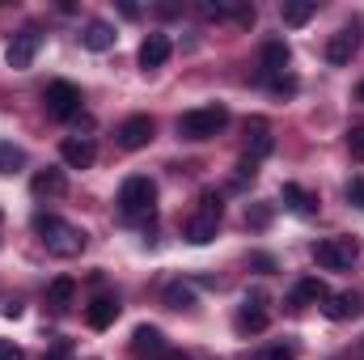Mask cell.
Wrapping results in <instances>:
<instances>
[{
  "instance_id": "1",
  "label": "cell",
  "mask_w": 364,
  "mask_h": 360,
  "mask_svg": "<svg viewBox=\"0 0 364 360\" xmlns=\"http://www.w3.org/2000/svg\"><path fill=\"white\" fill-rule=\"evenodd\" d=\"M34 233L43 238V246H47L55 259H77V255L85 250V242H90L85 229H77V225H68V221H60V216H34Z\"/></svg>"
},
{
  "instance_id": "2",
  "label": "cell",
  "mask_w": 364,
  "mask_h": 360,
  "mask_svg": "<svg viewBox=\"0 0 364 360\" xmlns=\"http://www.w3.org/2000/svg\"><path fill=\"white\" fill-rule=\"evenodd\" d=\"M157 208V182L144 179V174H132V179L119 186V212L127 221H140V216H153Z\"/></svg>"
},
{
  "instance_id": "31",
  "label": "cell",
  "mask_w": 364,
  "mask_h": 360,
  "mask_svg": "<svg viewBox=\"0 0 364 360\" xmlns=\"http://www.w3.org/2000/svg\"><path fill=\"white\" fill-rule=\"evenodd\" d=\"M267 360H292V348H275V352H267Z\"/></svg>"
},
{
  "instance_id": "15",
  "label": "cell",
  "mask_w": 364,
  "mask_h": 360,
  "mask_svg": "<svg viewBox=\"0 0 364 360\" xmlns=\"http://www.w3.org/2000/svg\"><path fill=\"white\" fill-rule=\"evenodd\" d=\"M114 318H119V301L114 297H93L90 305H85V322H90L93 331L114 327Z\"/></svg>"
},
{
  "instance_id": "29",
  "label": "cell",
  "mask_w": 364,
  "mask_h": 360,
  "mask_svg": "<svg viewBox=\"0 0 364 360\" xmlns=\"http://www.w3.org/2000/svg\"><path fill=\"white\" fill-rule=\"evenodd\" d=\"M0 360H26V356H21L17 344H4V339H0Z\"/></svg>"
},
{
  "instance_id": "24",
  "label": "cell",
  "mask_w": 364,
  "mask_h": 360,
  "mask_svg": "<svg viewBox=\"0 0 364 360\" xmlns=\"http://www.w3.org/2000/svg\"><path fill=\"white\" fill-rule=\"evenodd\" d=\"M26 166V153L13 144V140H0V174H13V170H21Z\"/></svg>"
},
{
  "instance_id": "13",
  "label": "cell",
  "mask_w": 364,
  "mask_h": 360,
  "mask_svg": "<svg viewBox=\"0 0 364 360\" xmlns=\"http://www.w3.org/2000/svg\"><path fill=\"white\" fill-rule=\"evenodd\" d=\"M60 157H64V166L68 170H90L93 166V157H97V149H93V140H64L60 144Z\"/></svg>"
},
{
  "instance_id": "8",
  "label": "cell",
  "mask_w": 364,
  "mask_h": 360,
  "mask_svg": "<svg viewBox=\"0 0 364 360\" xmlns=\"http://www.w3.org/2000/svg\"><path fill=\"white\" fill-rule=\"evenodd\" d=\"M153 132H157V123H153L149 115H132V119L119 123V144H123L127 153H136V149H144V144L153 140Z\"/></svg>"
},
{
  "instance_id": "14",
  "label": "cell",
  "mask_w": 364,
  "mask_h": 360,
  "mask_svg": "<svg viewBox=\"0 0 364 360\" xmlns=\"http://www.w3.org/2000/svg\"><path fill=\"white\" fill-rule=\"evenodd\" d=\"M279 199H284V208H292L296 216H314V212H318V195H309L301 182H284Z\"/></svg>"
},
{
  "instance_id": "26",
  "label": "cell",
  "mask_w": 364,
  "mask_h": 360,
  "mask_svg": "<svg viewBox=\"0 0 364 360\" xmlns=\"http://www.w3.org/2000/svg\"><path fill=\"white\" fill-rule=\"evenodd\" d=\"M348 203L364 212V174H352V179H348Z\"/></svg>"
},
{
  "instance_id": "18",
  "label": "cell",
  "mask_w": 364,
  "mask_h": 360,
  "mask_svg": "<svg viewBox=\"0 0 364 360\" xmlns=\"http://www.w3.org/2000/svg\"><path fill=\"white\" fill-rule=\"evenodd\" d=\"M288 60H292V51H288V43H284V38L263 43V77H284Z\"/></svg>"
},
{
  "instance_id": "7",
  "label": "cell",
  "mask_w": 364,
  "mask_h": 360,
  "mask_svg": "<svg viewBox=\"0 0 364 360\" xmlns=\"http://www.w3.org/2000/svg\"><path fill=\"white\" fill-rule=\"evenodd\" d=\"M38 47H43V34L38 30H21V34H13L9 38V47H4V60H9V68H30L34 64V55H38Z\"/></svg>"
},
{
  "instance_id": "3",
  "label": "cell",
  "mask_w": 364,
  "mask_h": 360,
  "mask_svg": "<svg viewBox=\"0 0 364 360\" xmlns=\"http://www.w3.org/2000/svg\"><path fill=\"white\" fill-rule=\"evenodd\" d=\"M229 127V110L225 106H199V110H186L178 119V136L186 140H212Z\"/></svg>"
},
{
  "instance_id": "16",
  "label": "cell",
  "mask_w": 364,
  "mask_h": 360,
  "mask_svg": "<svg viewBox=\"0 0 364 360\" xmlns=\"http://www.w3.org/2000/svg\"><path fill=\"white\" fill-rule=\"evenodd\" d=\"M81 47H85V51H97V55L110 51V47H114V26L102 21V17H93L90 26H85V34H81Z\"/></svg>"
},
{
  "instance_id": "10",
  "label": "cell",
  "mask_w": 364,
  "mask_h": 360,
  "mask_svg": "<svg viewBox=\"0 0 364 360\" xmlns=\"http://www.w3.org/2000/svg\"><path fill=\"white\" fill-rule=\"evenodd\" d=\"M170 55H174V43H170V34H161V30L140 43V68H166Z\"/></svg>"
},
{
  "instance_id": "11",
  "label": "cell",
  "mask_w": 364,
  "mask_h": 360,
  "mask_svg": "<svg viewBox=\"0 0 364 360\" xmlns=\"http://www.w3.org/2000/svg\"><path fill=\"white\" fill-rule=\"evenodd\" d=\"M132 352H136V356H157V360H161L170 348H166V335H161L157 327H149V322H144V327H136V331H132Z\"/></svg>"
},
{
  "instance_id": "4",
  "label": "cell",
  "mask_w": 364,
  "mask_h": 360,
  "mask_svg": "<svg viewBox=\"0 0 364 360\" xmlns=\"http://www.w3.org/2000/svg\"><path fill=\"white\" fill-rule=\"evenodd\" d=\"M356 259H360V246L352 238H322L314 246V263L326 271H343V268H352Z\"/></svg>"
},
{
  "instance_id": "6",
  "label": "cell",
  "mask_w": 364,
  "mask_h": 360,
  "mask_svg": "<svg viewBox=\"0 0 364 360\" xmlns=\"http://www.w3.org/2000/svg\"><path fill=\"white\" fill-rule=\"evenodd\" d=\"M43 102H47V115L51 119H73L81 110V90L73 81H51L47 93H43Z\"/></svg>"
},
{
  "instance_id": "20",
  "label": "cell",
  "mask_w": 364,
  "mask_h": 360,
  "mask_svg": "<svg viewBox=\"0 0 364 360\" xmlns=\"http://www.w3.org/2000/svg\"><path fill=\"white\" fill-rule=\"evenodd\" d=\"M73 297H77V280H73V275L51 280V288H47V305H51V309H60V314H64V309L73 305Z\"/></svg>"
},
{
  "instance_id": "33",
  "label": "cell",
  "mask_w": 364,
  "mask_h": 360,
  "mask_svg": "<svg viewBox=\"0 0 364 360\" xmlns=\"http://www.w3.org/2000/svg\"><path fill=\"white\" fill-rule=\"evenodd\" d=\"M356 97H360V102H364V85H360V90H356Z\"/></svg>"
},
{
  "instance_id": "5",
  "label": "cell",
  "mask_w": 364,
  "mask_h": 360,
  "mask_svg": "<svg viewBox=\"0 0 364 360\" xmlns=\"http://www.w3.org/2000/svg\"><path fill=\"white\" fill-rule=\"evenodd\" d=\"M216 229H220V199H216V195H203V208L186 221V242L208 246V242L216 238Z\"/></svg>"
},
{
  "instance_id": "17",
  "label": "cell",
  "mask_w": 364,
  "mask_h": 360,
  "mask_svg": "<svg viewBox=\"0 0 364 360\" xmlns=\"http://www.w3.org/2000/svg\"><path fill=\"white\" fill-rule=\"evenodd\" d=\"M364 309L360 292H331L326 297V318H335V322H348V318H356Z\"/></svg>"
},
{
  "instance_id": "22",
  "label": "cell",
  "mask_w": 364,
  "mask_h": 360,
  "mask_svg": "<svg viewBox=\"0 0 364 360\" xmlns=\"http://www.w3.org/2000/svg\"><path fill=\"white\" fill-rule=\"evenodd\" d=\"M30 191H34L38 199H43V195H64V191H68V179H64V170H43V174H34Z\"/></svg>"
},
{
  "instance_id": "19",
  "label": "cell",
  "mask_w": 364,
  "mask_h": 360,
  "mask_svg": "<svg viewBox=\"0 0 364 360\" xmlns=\"http://www.w3.org/2000/svg\"><path fill=\"white\" fill-rule=\"evenodd\" d=\"M246 132H255V136H250V149H246V162H255V166H259V162L272 153L275 140H272V132H267V123H259V119H255V123H246Z\"/></svg>"
},
{
  "instance_id": "23",
  "label": "cell",
  "mask_w": 364,
  "mask_h": 360,
  "mask_svg": "<svg viewBox=\"0 0 364 360\" xmlns=\"http://www.w3.org/2000/svg\"><path fill=\"white\" fill-rule=\"evenodd\" d=\"M314 13H318V4H314V0H284V9H279L284 26H305Z\"/></svg>"
},
{
  "instance_id": "30",
  "label": "cell",
  "mask_w": 364,
  "mask_h": 360,
  "mask_svg": "<svg viewBox=\"0 0 364 360\" xmlns=\"http://www.w3.org/2000/svg\"><path fill=\"white\" fill-rule=\"evenodd\" d=\"M267 221H272V212H267V208H255V212H250V225H259V229H263Z\"/></svg>"
},
{
  "instance_id": "32",
  "label": "cell",
  "mask_w": 364,
  "mask_h": 360,
  "mask_svg": "<svg viewBox=\"0 0 364 360\" xmlns=\"http://www.w3.org/2000/svg\"><path fill=\"white\" fill-rule=\"evenodd\" d=\"M161 360H191V356H186V352H174V348H170V352H166Z\"/></svg>"
},
{
  "instance_id": "21",
  "label": "cell",
  "mask_w": 364,
  "mask_h": 360,
  "mask_svg": "<svg viewBox=\"0 0 364 360\" xmlns=\"http://www.w3.org/2000/svg\"><path fill=\"white\" fill-rule=\"evenodd\" d=\"M331 292H326V284L318 280V275H305L296 288H292V305H318V301H326Z\"/></svg>"
},
{
  "instance_id": "9",
  "label": "cell",
  "mask_w": 364,
  "mask_h": 360,
  "mask_svg": "<svg viewBox=\"0 0 364 360\" xmlns=\"http://www.w3.org/2000/svg\"><path fill=\"white\" fill-rule=\"evenodd\" d=\"M356 51H360V30H356V21L343 26L339 34H331V43H326V60H331V64H352Z\"/></svg>"
},
{
  "instance_id": "28",
  "label": "cell",
  "mask_w": 364,
  "mask_h": 360,
  "mask_svg": "<svg viewBox=\"0 0 364 360\" xmlns=\"http://www.w3.org/2000/svg\"><path fill=\"white\" fill-rule=\"evenodd\" d=\"M348 144H352V157H360V162H364V127H352Z\"/></svg>"
},
{
  "instance_id": "27",
  "label": "cell",
  "mask_w": 364,
  "mask_h": 360,
  "mask_svg": "<svg viewBox=\"0 0 364 360\" xmlns=\"http://www.w3.org/2000/svg\"><path fill=\"white\" fill-rule=\"evenodd\" d=\"M43 360H73V344H68V339H60V344H55Z\"/></svg>"
},
{
  "instance_id": "12",
  "label": "cell",
  "mask_w": 364,
  "mask_h": 360,
  "mask_svg": "<svg viewBox=\"0 0 364 360\" xmlns=\"http://www.w3.org/2000/svg\"><path fill=\"white\" fill-rule=\"evenodd\" d=\"M267 309H263V297L255 292V297H246V305H242V314H237V331L242 335H259V331H267Z\"/></svg>"
},
{
  "instance_id": "25",
  "label": "cell",
  "mask_w": 364,
  "mask_h": 360,
  "mask_svg": "<svg viewBox=\"0 0 364 360\" xmlns=\"http://www.w3.org/2000/svg\"><path fill=\"white\" fill-rule=\"evenodd\" d=\"M166 305H170V309H191V305H195V288H191V284H170V288H166Z\"/></svg>"
}]
</instances>
